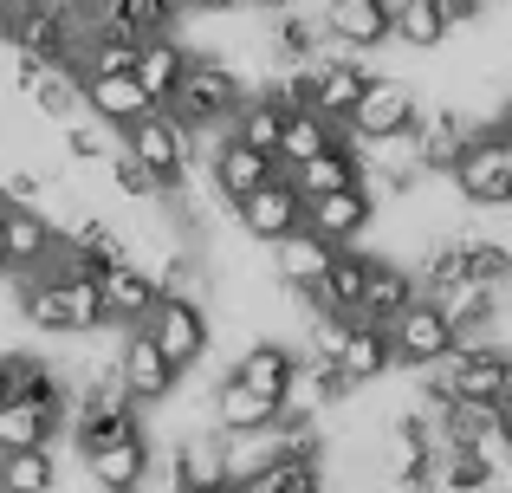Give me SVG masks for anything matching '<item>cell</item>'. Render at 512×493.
Wrapping results in <instances>:
<instances>
[{
	"mask_svg": "<svg viewBox=\"0 0 512 493\" xmlns=\"http://www.w3.org/2000/svg\"><path fill=\"white\" fill-rule=\"evenodd\" d=\"M240 98H247V78H240L221 52H188V72H182V85H175L169 111L182 117L188 130H227L234 111H240Z\"/></svg>",
	"mask_w": 512,
	"mask_h": 493,
	"instance_id": "7a4b0ae2",
	"label": "cell"
},
{
	"mask_svg": "<svg viewBox=\"0 0 512 493\" xmlns=\"http://www.w3.org/2000/svg\"><path fill=\"white\" fill-rule=\"evenodd\" d=\"M467 279L487 292H500V299H512V253L500 241H467Z\"/></svg>",
	"mask_w": 512,
	"mask_h": 493,
	"instance_id": "e575fe53",
	"label": "cell"
},
{
	"mask_svg": "<svg viewBox=\"0 0 512 493\" xmlns=\"http://www.w3.org/2000/svg\"><path fill=\"white\" fill-rule=\"evenodd\" d=\"M500 117H512V85H506V104H500Z\"/></svg>",
	"mask_w": 512,
	"mask_h": 493,
	"instance_id": "f6af8a7d",
	"label": "cell"
},
{
	"mask_svg": "<svg viewBox=\"0 0 512 493\" xmlns=\"http://www.w3.org/2000/svg\"><path fill=\"white\" fill-rule=\"evenodd\" d=\"M454 338H461V331L448 325V312H441L428 292H415V299L402 305L396 318H389V344H396V364H415V370H435L441 357L454 351Z\"/></svg>",
	"mask_w": 512,
	"mask_h": 493,
	"instance_id": "8992f818",
	"label": "cell"
},
{
	"mask_svg": "<svg viewBox=\"0 0 512 493\" xmlns=\"http://www.w3.org/2000/svg\"><path fill=\"white\" fill-rule=\"evenodd\" d=\"M266 435H273V455H286V461H325V429H318V416L279 409V422Z\"/></svg>",
	"mask_w": 512,
	"mask_h": 493,
	"instance_id": "836d02e7",
	"label": "cell"
},
{
	"mask_svg": "<svg viewBox=\"0 0 512 493\" xmlns=\"http://www.w3.org/2000/svg\"><path fill=\"white\" fill-rule=\"evenodd\" d=\"M344 377L357 383V390H370V383H383L389 370H396V344H389V325H376V318H350V344H344Z\"/></svg>",
	"mask_w": 512,
	"mask_h": 493,
	"instance_id": "603a6c76",
	"label": "cell"
},
{
	"mask_svg": "<svg viewBox=\"0 0 512 493\" xmlns=\"http://www.w3.org/2000/svg\"><path fill=\"white\" fill-rule=\"evenodd\" d=\"M435 377L448 383L454 396H493V403H500V390L512 377V351H500V344H487V338H454V351L435 364Z\"/></svg>",
	"mask_w": 512,
	"mask_h": 493,
	"instance_id": "30bf717a",
	"label": "cell"
},
{
	"mask_svg": "<svg viewBox=\"0 0 512 493\" xmlns=\"http://www.w3.org/2000/svg\"><path fill=\"white\" fill-rule=\"evenodd\" d=\"M292 364H299V357H292V344H279V338H260V344H247V351H240L227 370H234L240 383H253L260 396H286V383H292Z\"/></svg>",
	"mask_w": 512,
	"mask_h": 493,
	"instance_id": "f1b7e54d",
	"label": "cell"
},
{
	"mask_svg": "<svg viewBox=\"0 0 512 493\" xmlns=\"http://www.w3.org/2000/svg\"><path fill=\"white\" fill-rule=\"evenodd\" d=\"M428 117V104L415 98V85H402V78H370V91L357 98V111H350V143H370V137H389V130H415Z\"/></svg>",
	"mask_w": 512,
	"mask_h": 493,
	"instance_id": "ba28073f",
	"label": "cell"
},
{
	"mask_svg": "<svg viewBox=\"0 0 512 493\" xmlns=\"http://www.w3.org/2000/svg\"><path fill=\"white\" fill-rule=\"evenodd\" d=\"M98 299H104V325H143L150 305L163 299V286H156L150 266L111 260V266H98Z\"/></svg>",
	"mask_w": 512,
	"mask_h": 493,
	"instance_id": "2e32d148",
	"label": "cell"
},
{
	"mask_svg": "<svg viewBox=\"0 0 512 493\" xmlns=\"http://www.w3.org/2000/svg\"><path fill=\"white\" fill-rule=\"evenodd\" d=\"M91 33H117V39H150V33H175L182 0H91Z\"/></svg>",
	"mask_w": 512,
	"mask_h": 493,
	"instance_id": "ac0fdd59",
	"label": "cell"
},
{
	"mask_svg": "<svg viewBox=\"0 0 512 493\" xmlns=\"http://www.w3.org/2000/svg\"><path fill=\"white\" fill-rule=\"evenodd\" d=\"M85 474H91V481H98L104 493H137V487L156 474L150 429H137V435H117V442H104V448H85Z\"/></svg>",
	"mask_w": 512,
	"mask_h": 493,
	"instance_id": "9a60e30c",
	"label": "cell"
},
{
	"mask_svg": "<svg viewBox=\"0 0 512 493\" xmlns=\"http://www.w3.org/2000/svg\"><path fill=\"white\" fill-rule=\"evenodd\" d=\"M350 137V124H338V117H325V111H292L286 117V137H279V163H305V156H318L325 143H338Z\"/></svg>",
	"mask_w": 512,
	"mask_h": 493,
	"instance_id": "1f68e13d",
	"label": "cell"
},
{
	"mask_svg": "<svg viewBox=\"0 0 512 493\" xmlns=\"http://www.w3.org/2000/svg\"><path fill=\"white\" fill-rule=\"evenodd\" d=\"M266 52H273V65H312V59H325V26H318V13L279 7V13H273V39H266Z\"/></svg>",
	"mask_w": 512,
	"mask_h": 493,
	"instance_id": "83f0119b",
	"label": "cell"
},
{
	"mask_svg": "<svg viewBox=\"0 0 512 493\" xmlns=\"http://www.w3.org/2000/svg\"><path fill=\"white\" fill-rule=\"evenodd\" d=\"M0 208H7V195H0Z\"/></svg>",
	"mask_w": 512,
	"mask_h": 493,
	"instance_id": "7dc6e473",
	"label": "cell"
},
{
	"mask_svg": "<svg viewBox=\"0 0 512 493\" xmlns=\"http://www.w3.org/2000/svg\"><path fill=\"white\" fill-rule=\"evenodd\" d=\"M299 221H305V195H299V182L286 176V163H279L273 182H260V189L234 208V228L247 234V241H260V247L279 241L286 228H299Z\"/></svg>",
	"mask_w": 512,
	"mask_h": 493,
	"instance_id": "4fadbf2b",
	"label": "cell"
},
{
	"mask_svg": "<svg viewBox=\"0 0 512 493\" xmlns=\"http://www.w3.org/2000/svg\"><path fill=\"white\" fill-rule=\"evenodd\" d=\"M0 487L7 493H52L59 487V455H52V442L7 448V455H0Z\"/></svg>",
	"mask_w": 512,
	"mask_h": 493,
	"instance_id": "4dcf8cb0",
	"label": "cell"
},
{
	"mask_svg": "<svg viewBox=\"0 0 512 493\" xmlns=\"http://www.w3.org/2000/svg\"><path fill=\"white\" fill-rule=\"evenodd\" d=\"M474 117L461 111V104H435V111L415 124V163H422V176H448L454 163H461V150L474 143Z\"/></svg>",
	"mask_w": 512,
	"mask_h": 493,
	"instance_id": "e0dca14e",
	"label": "cell"
},
{
	"mask_svg": "<svg viewBox=\"0 0 512 493\" xmlns=\"http://www.w3.org/2000/svg\"><path fill=\"white\" fill-rule=\"evenodd\" d=\"M20 318L52 338H91L104 325L98 273H20Z\"/></svg>",
	"mask_w": 512,
	"mask_h": 493,
	"instance_id": "6da1fadb",
	"label": "cell"
},
{
	"mask_svg": "<svg viewBox=\"0 0 512 493\" xmlns=\"http://www.w3.org/2000/svg\"><path fill=\"white\" fill-rule=\"evenodd\" d=\"M0 228H7V273H39V266L52 260V247H59V228H52L39 208H20L7 202V215H0Z\"/></svg>",
	"mask_w": 512,
	"mask_h": 493,
	"instance_id": "44dd1931",
	"label": "cell"
},
{
	"mask_svg": "<svg viewBox=\"0 0 512 493\" xmlns=\"http://www.w3.org/2000/svg\"><path fill=\"white\" fill-rule=\"evenodd\" d=\"M415 266H402V260H383L376 253L370 260V279H363V299H357V318H376V325H389V318L402 312V305L415 299Z\"/></svg>",
	"mask_w": 512,
	"mask_h": 493,
	"instance_id": "cb8c5ba5",
	"label": "cell"
},
{
	"mask_svg": "<svg viewBox=\"0 0 512 493\" xmlns=\"http://www.w3.org/2000/svg\"><path fill=\"white\" fill-rule=\"evenodd\" d=\"M234 493H286V487H279V474H273V461H260V468H247V474H234Z\"/></svg>",
	"mask_w": 512,
	"mask_h": 493,
	"instance_id": "74e56055",
	"label": "cell"
},
{
	"mask_svg": "<svg viewBox=\"0 0 512 493\" xmlns=\"http://www.w3.org/2000/svg\"><path fill=\"white\" fill-rule=\"evenodd\" d=\"M111 189L124 195V202H163V176L143 169L130 150H111Z\"/></svg>",
	"mask_w": 512,
	"mask_h": 493,
	"instance_id": "d590c367",
	"label": "cell"
},
{
	"mask_svg": "<svg viewBox=\"0 0 512 493\" xmlns=\"http://www.w3.org/2000/svg\"><path fill=\"white\" fill-rule=\"evenodd\" d=\"M65 7H78V13H91V0H65Z\"/></svg>",
	"mask_w": 512,
	"mask_h": 493,
	"instance_id": "bcb514c9",
	"label": "cell"
},
{
	"mask_svg": "<svg viewBox=\"0 0 512 493\" xmlns=\"http://www.w3.org/2000/svg\"><path fill=\"white\" fill-rule=\"evenodd\" d=\"M428 299L441 305V312H448V325L461 331V338H480V331L493 325V318H500V292H487V286H474V279H448V286H435L428 292Z\"/></svg>",
	"mask_w": 512,
	"mask_h": 493,
	"instance_id": "4316f807",
	"label": "cell"
},
{
	"mask_svg": "<svg viewBox=\"0 0 512 493\" xmlns=\"http://www.w3.org/2000/svg\"><path fill=\"white\" fill-rule=\"evenodd\" d=\"M240 7H260V13H279V7H292V0H240Z\"/></svg>",
	"mask_w": 512,
	"mask_h": 493,
	"instance_id": "7bdbcfd3",
	"label": "cell"
},
{
	"mask_svg": "<svg viewBox=\"0 0 512 493\" xmlns=\"http://www.w3.org/2000/svg\"><path fill=\"white\" fill-rule=\"evenodd\" d=\"M13 383H20V351H0V403L13 396Z\"/></svg>",
	"mask_w": 512,
	"mask_h": 493,
	"instance_id": "ab89813d",
	"label": "cell"
},
{
	"mask_svg": "<svg viewBox=\"0 0 512 493\" xmlns=\"http://www.w3.org/2000/svg\"><path fill=\"white\" fill-rule=\"evenodd\" d=\"M286 176L299 182V195H331V189H350V182L370 176V163H363V150L350 137L325 143L318 156H305V163H286Z\"/></svg>",
	"mask_w": 512,
	"mask_h": 493,
	"instance_id": "ffe728a7",
	"label": "cell"
},
{
	"mask_svg": "<svg viewBox=\"0 0 512 493\" xmlns=\"http://www.w3.org/2000/svg\"><path fill=\"white\" fill-rule=\"evenodd\" d=\"M240 0H182V13H201V20H221V13H234Z\"/></svg>",
	"mask_w": 512,
	"mask_h": 493,
	"instance_id": "60d3db41",
	"label": "cell"
},
{
	"mask_svg": "<svg viewBox=\"0 0 512 493\" xmlns=\"http://www.w3.org/2000/svg\"><path fill=\"white\" fill-rule=\"evenodd\" d=\"M59 137H65V156H72V163H104V156H111V143H104V130H98V124H85V117H72V124H59Z\"/></svg>",
	"mask_w": 512,
	"mask_h": 493,
	"instance_id": "8d00e7d4",
	"label": "cell"
},
{
	"mask_svg": "<svg viewBox=\"0 0 512 493\" xmlns=\"http://www.w3.org/2000/svg\"><path fill=\"white\" fill-rule=\"evenodd\" d=\"M318 26H325V46L338 52H376L396 39V7L389 0H325Z\"/></svg>",
	"mask_w": 512,
	"mask_h": 493,
	"instance_id": "9c48e42d",
	"label": "cell"
},
{
	"mask_svg": "<svg viewBox=\"0 0 512 493\" xmlns=\"http://www.w3.org/2000/svg\"><path fill=\"white\" fill-rule=\"evenodd\" d=\"M500 150H506V163H512V117H500Z\"/></svg>",
	"mask_w": 512,
	"mask_h": 493,
	"instance_id": "ee69618b",
	"label": "cell"
},
{
	"mask_svg": "<svg viewBox=\"0 0 512 493\" xmlns=\"http://www.w3.org/2000/svg\"><path fill=\"white\" fill-rule=\"evenodd\" d=\"M305 228L325 234L331 247H357L363 234L376 228L370 182H350V189H331V195H305Z\"/></svg>",
	"mask_w": 512,
	"mask_h": 493,
	"instance_id": "7c38bea8",
	"label": "cell"
},
{
	"mask_svg": "<svg viewBox=\"0 0 512 493\" xmlns=\"http://www.w3.org/2000/svg\"><path fill=\"white\" fill-rule=\"evenodd\" d=\"M143 331H150V338L163 344V357H169L175 370L208 364L214 325H208V305H201L195 292H163V299L150 305V318H143Z\"/></svg>",
	"mask_w": 512,
	"mask_h": 493,
	"instance_id": "277c9868",
	"label": "cell"
},
{
	"mask_svg": "<svg viewBox=\"0 0 512 493\" xmlns=\"http://www.w3.org/2000/svg\"><path fill=\"white\" fill-rule=\"evenodd\" d=\"M500 422L512 429V377H506V390H500Z\"/></svg>",
	"mask_w": 512,
	"mask_h": 493,
	"instance_id": "b9f144b4",
	"label": "cell"
},
{
	"mask_svg": "<svg viewBox=\"0 0 512 493\" xmlns=\"http://www.w3.org/2000/svg\"><path fill=\"white\" fill-rule=\"evenodd\" d=\"M111 370H117V383H124L143 409H156L175 390V377H182V370L163 357V344H156L143 325H124V338H117V351H111Z\"/></svg>",
	"mask_w": 512,
	"mask_h": 493,
	"instance_id": "52a82bcc",
	"label": "cell"
},
{
	"mask_svg": "<svg viewBox=\"0 0 512 493\" xmlns=\"http://www.w3.org/2000/svg\"><path fill=\"white\" fill-rule=\"evenodd\" d=\"M150 91L137 85V72H85V111L98 117V124H137L143 111H150Z\"/></svg>",
	"mask_w": 512,
	"mask_h": 493,
	"instance_id": "7402d4cb",
	"label": "cell"
},
{
	"mask_svg": "<svg viewBox=\"0 0 512 493\" xmlns=\"http://www.w3.org/2000/svg\"><path fill=\"white\" fill-rule=\"evenodd\" d=\"M130 72H137V85L150 91L156 104H169L175 85H182V72H188V46L175 33H150L137 46V65H130Z\"/></svg>",
	"mask_w": 512,
	"mask_h": 493,
	"instance_id": "484cf974",
	"label": "cell"
},
{
	"mask_svg": "<svg viewBox=\"0 0 512 493\" xmlns=\"http://www.w3.org/2000/svg\"><path fill=\"white\" fill-rule=\"evenodd\" d=\"M273 176H279V156L253 150V143H240V137H221V150L208 156V195L227 208V215H234L260 182H273Z\"/></svg>",
	"mask_w": 512,
	"mask_h": 493,
	"instance_id": "8fae6325",
	"label": "cell"
},
{
	"mask_svg": "<svg viewBox=\"0 0 512 493\" xmlns=\"http://www.w3.org/2000/svg\"><path fill=\"white\" fill-rule=\"evenodd\" d=\"M124 150L137 156L143 169L163 176V202L188 189V156H195V143H188V124L169 111V104H150L137 124H124Z\"/></svg>",
	"mask_w": 512,
	"mask_h": 493,
	"instance_id": "3957f363",
	"label": "cell"
},
{
	"mask_svg": "<svg viewBox=\"0 0 512 493\" xmlns=\"http://www.w3.org/2000/svg\"><path fill=\"white\" fill-rule=\"evenodd\" d=\"M59 429H65L59 403H33V396H7V403H0V455H7V448H39Z\"/></svg>",
	"mask_w": 512,
	"mask_h": 493,
	"instance_id": "d4e9b609",
	"label": "cell"
},
{
	"mask_svg": "<svg viewBox=\"0 0 512 493\" xmlns=\"http://www.w3.org/2000/svg\"><path fill=\"white\" fill-rule=\"evenodd\" d=\"M493 0H441V13H448V26H480L487 20Z\"/></svg>",
	"mask_w": 512,
	"mask_h": 493,
	"instance_id": "f35d334b",
	"label": "cell"
},
{
	"mask_svg": "<svg viewBox=\"0 0 512 493\" xmlns=\"http://www.w3.org/2000/svg\"><path fill=\"white\" fill-rule=\"evenodd\" d=\"M266 253H273V279L286 292H318V279L331 273V260H338V247L325 241V234H312L299 221V228H286L279 241H266Z\"/></svg>",
	"mask_w": 512,
	"mask_h": 493,
	"instance_id": "5bb4252c",
	"label": "cell"
},
{
	"mask_svg": "<svg viewBox=\"0 0 512 493\" xmlns=\"http://www.w3.org/2000/svg\"><path fill=\"white\" fill-rule=\"evenodd\" d=\"M208 409H214V429H221V435H266L279 422V396H260L253 383H240L234 370L214 383Z\"/></svg>",
	"mask_w": 512,
	"mask_h": 493,
	"instance_id": "d6986e66",
	"label": "cell"
},
{
	"mask_svg": "<svg viewBox=\"0 0 512 493\" xmlns=\"http://www.w3.org/2000/svg\"><path fill=\"white\" fill-rule=\"evenodd\" d=\"M0 493H7V487H0Z\"/></svg>",
	"mask_w": 512,
	"mask_h": 493,
	"instance_id": "c3c4849f",
	"label": "cell"
},
{
	"mask_svg": "<svg viewBox=\"0 0 512 493\" xmlns=\"http://www.w3.org/2000/svg\"><path fill=\"white\" fill-rule=\"evenodd\" d=\"M286 104L273 98V91H260V98H240V111H234V124H227V137H240V143H253V150H266V156H279V137H286Z\"/></svg>",
	"mask_w": 512,
	"mask_h": 493,
	"instance_id": "f546056e",
	"label": "cell"
},
{
	"mask_svg": "<svg viewBox=\"0 0 512 493\" xmlns=\"http://www.w3.org/2000/svg\"><path fill=\"white\" fill-rule=\"evenodd\" d=\"M454 195H461L467 208H512V163L500 150V124H480L474 143L461 150V163L448 169Z\"/></svg>",
	"mask_w": 512,
	"mask_h": 493,
	"instance_id": "5b68a950",
	"label": "cell"
},
{
	"mask_svg": "<svg viewBox=\"0 0 512 493\" xmlns=\"http://www.w3.org/2000/svg\"><path fill=\"white\" fill-rule=\"evenodd\" d=\"M396 7V39L402 46H415V52H435V46H448V13H441V0H389Z\"/></svg>",
	"mask_w": 512,
	"mask_h": 493,
	"instance_id": "d6a6232c",
	"label": "cell"
}]
</instances>
